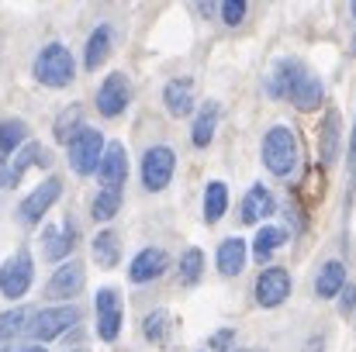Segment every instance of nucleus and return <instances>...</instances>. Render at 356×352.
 <instances>
[{
    "instance_id": "obj_1",
    "label": "nucleus",
    "mask_w": 356,
    "mask_h": 352,
    "mask_svg": "<svg viewBox=\"0 0 356 352\" xmlns=\"http://www.w3.org/2000/svg\"><path fill=\"white\" fill-rule=\"evenodd\" d=\"M273 97H291V104L298 111H315L325 97V87L315 73H308L298 59H284L277 66V73L270 76V87H266Z\"/></svg>"
},
{
    "instance_id": "obj_2",
    "label": "nucleus",
    "mask_w": 356,
    "mask_h": 352,
    "mask_svg": "<svg viewBox=\"0 0 356 352\" xmlns=\"http://www.w3.org/2000/svg\"><path fill=\"white\" fill-rule=\"evenodd\" d=\"M73 76H76V62H73V56H70L66 45L49 42V45L35 56V80H38L42 87H56V90H59V87H70Z\"/></svg>"
},
{
    "instance_id": "obj_3",
    "label": "nucleus",
    "mask_w": 356,
    "mask_h": 352,
    "mask_svg": "<svg viewBox=\"0 0 356 352\" xmlns=\"http://www.w3.org/2000/svg\"><path fill=\"white\" fill-rule=\"evenodd\" d=\"M263 162L273 176H291V169L298 166V138L291 128L277 124L266 131L263 138Z\"/></svg>"
},
{
    "instance_id": "obj_4",
    "label": "nucleus",
    "mask_w": 356,
    "mask_h": 352,
    "mask_svg": "<svg viewBox=\"0 0 356 352\" xmlns=\"http://www.w3.org/2000/svg\"><path fill=\"white\" fill-rule=\"evenodd\" d=\"M70 166L80 173V176H90V173H97V166H101V159H104V135L97 131V128H80L73 138H70Z\"/></svg>"
},
{
    "instance_id": "obj_5",
    "label": "nucleus",
    "mask_w": 356,
    "mask_h": 352,
    "mask_svg": "<svg viewBox=\"0 0 356 352\" xmlns=\"http://www.w3.org/2000/svg\"><path fill=\"white\" fill-rule=\"evenodd\" d=\"M31 280H35L31 252H28V249H17V252L0 266V294H3V297H10V301H17V297H24V294H28Z\"/></svg>"
},
{
    "instance_id": "obj_6",
    "label": "nucleus",
    "mask_w": 356,
    "mask_h": 352,
    "mask_svg": "<svg viewBox=\"0 0 356 352\" xmlns=\"http://www.w3.org/2000/svg\"><path fill=\"white\" fill-rule=\"evenodd\" d=\"M76 321H80V308H73V304H63V308H42V311H35L28 335L38 339V342H49V339H59V335H63L66 328H73Z\"/></svg>"
},
{
    "instance_id": "obj_7",
    "label": "nucleus",
    "mask_w": 356,
    "mask_h": 352,
    "mask_svg": "<svg viewBox=\"0 0 356 352\" xmlns=\"http://www.w3.org/2000/svg\"><path fill=\"white\" fill-rule=\"evenodd\" d=\"M59 194H63V180H59V176H49L45 183H38V187L21 201V208H17L21 225H28V228L42 225V218H45V215H49V208L59 201Z\"/></svg>"
},
{
    "instance_id": "obj_8",
    "label": "nucleus",
    "mask_w": 356,
    "mask_h": 352,
    "mask_svg": "<svg viewBox=\"0 0 356 352\" xmlns=\"http://www.w3.org/2000/svg\"><path fill=\"white\" fill-rule=\"evenodd\" d=\"M173 169H177L173 149H166V145L149 149L145 159H142V183H145V190H152V194L156 190H166L170 180H173Z\"/></svg>"
},
{
    "instance_id": "obj_9",
    "label": "nucleus",
    "mask_w": 356,
    "mask_h": 352,
    "mask_svg": "<svg viewBox=\"0 0 356 352\" xmlns=\"http://www.w3.org/2000/svg\"><path fill=\"white\" fill-rule=\"evenodd\" d=\"M83 283H87L83 262L70 259V262H63V266L52 273V280H49L45 294H49V297H56V301H70V297H76V294L83 290Z\"/></svg>"
},
{
    "instance_id": "obj_10",
    "label": "nucleus",
    "mask_w": 356,
    "mask_h": 352,
    "mask_svg": "<svg viewBox=\"0 0 356 352\" xmlns=\"http://www.w3.org/2000/svg\"><path fill=\"white\" fill-rule=\"evenodd\" d=\"M287 294H291V276H287V269L270 266V269H263V273L256 276V301H259L263 308L284 304Z\"/></svg>"
},
{
    "instance_id": "obj_11",
    "label": "nucleus",
    "mask_w": 356,
    "mask_h": 352,
    "mask_svg": "<svg viewBox=\"0 0 356 352\" xmlns=\"http://www.w3.org/2000/svg\"><path fill=\"white\" fill-rule=\"evenodd\" d=\"M94 311H97V335L104 342H115L121 332V304H118V294L111 287L97 290V301H94Z\"/></svg>"
},
{
    "instance_id": "obj_12",
    "label": "nucleus",
    "mask_w": 356,
    "mask_h": 352,
    "mask_svg": "<svg viewBox=\"0 0 356 352\" xmlns=\"http://www.w3.org/2000/svg\"><path fill=\"white\" fill-rule=\"evenodd\" d=\"M128 97H131V90H128L124 73H111V76L101 83V90H97V111L104 117H118L121 111L128 108Z\"/></svg>"
},
{
    "instance_id": "obj_13",
    "label": "nucleus",
    "mask_w": 356,
    "mask_h": 352,
    "mask_svg": "<svg viewBox=\"0 0 356 352\" xmlns=\"http://www.w3.org/2000/svg\"><path fill=\"white\" fill-rule=\"evenodd\" d=\"M97 176L104 183V190H121L124 187V176H128V152L121 142H111L104 149V159L97 166Z\"/></svg>"
},
{
    "instance_id": "obj_14",
    "label": "nucleus",
    "mask_w": 356,
    "mask_h": 352,
    "mask_svg": "<svg viewBox=\"0 0 356 352\" xmlns=\"http://www.w3.org/2000/svg\"><path fill=\"white\" fill-rule=\"evenodd\" d=\"M166 266H170V259H166V252H163V249H142V252L131 259L128 276H131V283H149V280L163 276V273H166Z\"/></svg>"
},
{
    "instance_id": "obj_15",
    "label": "nucleus",
    "mask_w": 356,
    "mask_h": 352,
    "mask_svg": "<svg viewBox=\"0 0 356 352\" xmlns=\"http://www.w3.org/2000/svg\"><path fill=\"white\" fill-rule=\"evenodd\" d=\"M339 149H343V117H339V111H329L325 121H322V131H318V156H322V162L339 159Z\"/></svg>"
},
{
    "instance_id": "obj_16",
    "label": "nucleus",
    "mask_w": 356,
    "mask_h": 352,
    "mask_svg": "<svg viewBox=\"0 0 356 352\" xmlns=\"http://www.w3.org/2000/svg\"><path fill=\"white\" fill-rule=\"evenodd\" d=\"M163 104L173 117H187L194 111V83L191 80H170L163 90Z\"/></svg>"
},
{
    "instance_id": "obj_17",
    "label": "nucleus",
    "mask_w": 356,
    "mask_h": 352,
    "mask_svg": "<svg viewBox=\"0 0 356 352\" xmlns=\"http://www.w3.org/2000/svg\"><path fill=\"white\" fill-rule=\"evenodd\" d=\"M76 238V228L66 221V225H59V228H45V235H42V252H45V259H66L70 252H73V242Z\"/></svg>"
},
{
    "instance_id": "obj_18",
    "label": "nucleus",
    "mask_w": 356,
    "mask_h": 352,
    "mask_svg": "<svg viewBox=\"0 0 356 352\" xmlns=\"http://www.w3.org/2000/svg\"><path fill=\"white\" fill-rule=\"evenodd\" d=\"M49 162H52V152H49L45 145H38V142L21 145V149L14 152V166H7V169H10V183H17L28 166H49Z\"/></svg>"
},
{
    "instance_id": "obj_19",
    "label": "nucleus",
    "mask_w": 356,
    "mask_h": 352,
    "mask_svg": "<svg viewBox=\"0 0 356 352\" xmlns=\"http://www.w3.org/2000/svg\"><path fill=\"white\" fill-rule=\"evenodd\" d=\"M273 215V194L266 187H252L242 201V221L245 225H259L263 218Z\"/></svg>"
},
{
    "instance_id": "obj_20",
    "label": "nucleus",
    "mask_w": 356,
    "mask_h": 352,
    "mask_svg": "<svg viewBox=\"0 0 356 352\" xmlns=\"http://www.w3.org/2000/svg\"><path fill=\"white\" fill-rule=\"evenodd\" d=\"M218 115H222V108H218V101H208L197 117H194V128H191V142L197 145V149H204L211 138H215V128H218Z\"/></svg>"
},
{
    "instance_id": "obj_21",
    "label": "nucleus",
    "mask_w": 356,
    "mask_h": 352,
    "mask_svg": "<svg viewBox=\"0 0 356 352\" xmlns=\"http://www.w3.org/2000/svg\"><path fill=\"white\" fill-rule=\"evenodd\" d=\"M31 311L28 308H10V311H0V346L3 342H14L17 335H24L31 328Z\"/></svg>"
},
{
    "instance_id": "obj_22",
    "label": "nucleus",
    "mask_w": 356,
    "mask_h": 352,
    "mask_svg": "<svg viewBox=\"0 0 356 352\" xmlns=\"http://www.w3.org/2000/svg\"><path fill=\"white\" fill-rule=\"evenodd\" d=\"M343 287H346V266L343 262H325L322 269H318V280H315V290H318V297H336V294H343Z\"/></svg>"
},
{
    "instance_id": "obj_23",
    "label": "nucleus",
    "mask_w": 356,
    "mask_h": 352,
    "mask_svg": "<svg viewBox=\"0 0 356 352\" xmlns=\"http://www.w3.org/2000/svg\"><path fill=\"white\" fill-rule=\"evenodd\" d=\"M111 56V28L108 24H101L94 35H90V42H87V56H83V66L94 73L97 66H104V59Z\"/></svg>"
},
{
    "instance_id": "obj_24",
    "label": "nucleus",
    "mask_w": 356,
    "mask_h": 352,
    "mask_svg": "<svg viewBox=\"0 0 356 352\" xmlns=\"http://www.w3.org/2000/svg\"><path fill=\"white\" fill-rule=\"evenodd\" d=\"M242 266H245V242L242 238H225L218 245V269L225 276H236Z\"/></svg>"
},
{
    "instance_id": "obj_25",
    "label": "nucleus",
    "mask_w": 356,
    "mask_h": 352,
    "mask_svg": "<svg viewBox=\"0 0 356 352\" xmlns=\"http://www.w3.org/2000/svg\"><path fill=\"white\" fill-rule=\"evenodd\" d=\"M287 242V232L284 228H273V225H263L259 232H256V238H252V255L263 262V259H270L280 245Z\"/></svg>"
},
{
    "instance_id": "obj_26",
    "label": "nucleus",
    "mask_w": 356,
    "mask_h": 352,
    "mask_svg": "<svg viewBox=\"0 0 356 352\" xmlns=\"http://www.w3.org/2000/svg\"><path fill=\"white\" fill-rule=\"evenodd\" d=\"M225 208H229V190H225V183H222V180L208 183V190H204V221H208V225L222 221Z\"/></svg>"
},
{
    "instance_id": "obj_27",
    "label": "nucleus",
    "mask_w": 356,
    "mask_h": 352,
    "mask_svg": "<svg viewBox=\"0 0 356 352\" xmlns=\"http://www.w3.org/2000/svg\"><path fill=\"white\" fill-rule=\"evenodd\" d=\"M24 138H28V124H24L21 117H7V121L0 124V156L17 152V149L24 145Z\"/></svg>"
},
{
    "instance_id": "obj_28",
    "label": "nucleus",
    "mask_w": 356,
    "mask_h": 352,
    "mask_svg": "<svg viewBox=\"0 0 356 352\" xmlns=\"http://www.w3.org/2000/svg\"><path fill=\"white\" fill-rule=\"evenodd\" d=\"M118 235L115 232H101L94 238V259H97V266H104V269H111V266H118Z\"/></svg>"
},
{
    "instance_id": "obj_29",
    "label": "nucleus",
    "mask_w": 356,
    "mask_h": 352,
    "mask_svg": "<svg viewBox=\"0 0 356 352\" xmlns=\"http://www.w3.org/2000/svg\"><path fill=\"white\" fill-rule=\"evenodd\" d=\"M170 328H173V315H170V311H152V315H145V321H142V332H145L149 342H163V339L170 335Z\"/></svg>"
},
{
    "instance_id": "obj_30",
    "label": "nucleus",
    "mask_w": 356,
    "mask_h": 352,
    "mask_svg": "<svg viewBox=\"0 0 356 352\" xmlns=\"http://www.w3.org/2000/svg\"><path fill=\"white\" fill-rule=\"evenodd\" d=\"M118 211H121V190H104L101 187V194L94 197V218L97 221H111Z\"/></svg>"
},
{
    "instance_id": "obj_31",
    "label": "nucleus",
    "mask_w": 356,
    "mask_h": 352,
    "mask_svg": "<svg viewBox=\"0 0 356 352\" xmlns=\"http://www.w3.org/2000/svg\"><path fill=\"white\" fill-rule=\"evenodd\" d=\"M201 269H204V252L201 249H187L180 255V280L184 283H197L201 280Z\"/></svg>"
},
{
    "instance_id": "obj_32",
    "label": "nucleus",
    "mask_w": 356,
    "mask_h": 352,
    "mask_svg": "<svg viewBox=\"0 0 356 352\" xmlns=\"http://www.w3.org/2000/svg\"><path fill=\"white\" fill-rule=\"evenodd\" d=\"M80 128H83V124H80V108H70V111H63V115L56 117V138L66 142V145H70V138H73Z\"/></svg>"
},
{
    "instance_id": "obj_33",
    "label": "nucleus",
    "mask_w": 356,
    "mask_h": 352,
    "mask_svg": "<svg viewBox=\"0 0 356 352\" xmlns=\"http://www.w3.org/2000/svg\"><path fill=\"white\" fill-rule=\"evenodd\" d=\"M242 17H245V3L242 0H225L222 3V21L225 24H238Z\"/></svg>"
},
{
    "instance_id": "obj_34",
    "label": "nucleus",
    "mask_w": 356,
    "mask_h": 352,
    "mask_svg": "<svg viewBox=\"0 0 356 352\" xmlns=\"http://www.w3.org/2000/svg\"><path fill=\"white\" fill-rule=\"evenodd\" d=\"M356 308V287L350 283V287H343V297H339V315H350Z\"/></svg>"
},
{
    "instance_id": "obj_35",
    "label": "nucleus",
    "mask_w": 356,
    "mask_h": 352,
    "mask_svg": "<svg viewBox=\"0 0 356 352\" xmlns=\"http://www.w3.org/2000/svg\"><path fill=\"white\" fill-rule=\"evenodd\" d=\"M236 339V332L232 328H225V332H218V335H211V349L215 352H225L229 349V342Z\"/></svg>"
},
{
    "instance_id": "obj_36",
    "label": "nucleus",
    "mask_w": 356,
    "mask_h": 352,
    "mask_svg": "<svg viewBox=\"0 0 356 352\" xmlns=\"http://www.w3.org/2000/svg\"><path fill=\"white\" fill-rule=\"evenodd\" d=\"M10 183V169H7V162L0 159V187H7Z\"/></svg>"
},
{
    "instance_id": "obj_37",
    "label": "nucleus",
    "mask_w": 356,
    "mask_h": 352,
    "mask_svg": "<svg viewBox=\"0 0 356 352\" xmlns=\"http://www.w3.org/2000/svg\"><path fill=\"white\" fill-rule=\"evenodd\" d=\"M350 162L356 166V124H353V138H350Z\"/></svg>"
},
{
    "instance_id": "obj_38",
    "label": "nucleus",
    "mask_w": 356,
    "mask_h": 352,
    "mask_svg": "<svg viewBox=\"0 0 356 352\" xmlns=\"http://www.w3.org/2000/svg\"><path fill=\"white\" fill-rule=\"evenodd\" d=\"M17 352H45V346H24V349H17Z\"/></svg>"
},
{
    "instance_id": "obj_39",
    "label": "nucleus",
    "mask_w": 356,
    "mask_h": 352,
    "mask_svg": "<svg viewBox=\"0 0 356 352\" xmlns=\"http://www.w3.org/2000/svg\"><path fill=\"white\" fill-rule=\"evenodd\" d=\"M350 10H353V17H356V3H353V7H350Z\"/></svg>"
},
{
    "instance_id": "obj_40",
    "label": "nucleus",
    "mask_w": 356,
    "mask_h": 352,
    "mask_svg": "<svg viewBox=\"0 0 356 352\" xmlns=\"http://www.w3.org/2000/svg\"><path fill=\"white\" fill-rule=\"evenodd\" d=\"M73 352H87V349H73Z\"/></svg>"
}]
</instances>
